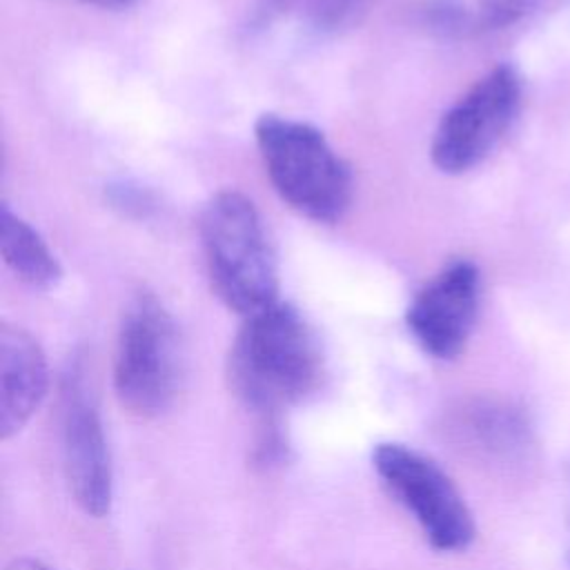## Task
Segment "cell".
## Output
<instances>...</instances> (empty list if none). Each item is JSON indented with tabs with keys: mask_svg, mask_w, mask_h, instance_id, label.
Returning a JSON list of instances; mask_svg holds the SVG:
<instances>
[{
	"mask_svg": "<svg viewBox=\"0 0 570 570\" xmlns=\"http://www.w3.org/2000/svg\"><path fill=\"white\" fill-rule=\"evenodd\" d=\"M325 376V358L312 325L289 303L245 316L227 356L234 396L263 419H276L312 396Z\"/></svg>",
	"mask_w": 570,
	"mask_h": 570,
	"instance_id": "1",
	"label": "cell"
},
{
	"mask_svg": "<svg viewBox=\"0 0 570 570\" xmlns=\"http://www.w3.org/2000/svg\"><path fill=\"white\" fill-rule=\"evenodd\" d=\"M200 240L214 294L236 314L252 316L278 301L276 256L256 205L236 189L209 198Z\"/></svg>",
	"mask_w": 570,
	"mask_h": 570,
	"instance_id": "2",
	"label": "cell"
},
{
	"mask_svg": "<svg viewBox=\"0 0 570 570\" xmlns=\"http://www.w3.org/2000/svg\"><path fill=\"white\" fill-rule=\"evenodd\" d=\"M269 183L298 214L336 223L352 203V171L314 125L263 114L254 125Z\"/></svg>",
	"mask_w": 570,
	"mask_h": 570,
	"instance_id": "3",
	"label": "cell"
},
{
	"mask_svg": "<svg viewBox=\"0 0 570 570\" xmlns=\"http://www.w3.org/2000/svg\"><path fill=\"white\" fill-rule=\"evenodd\" d=\"M183 385V345L174 316L163 301L142 289L122 312L114 390L120 405L138 419H158L176 401Z\"/></svg>",
	"mask_w": 570,
	"mask_h": 570,
	"instance_id": "4",
	"label": "cell"
},
{
	"mask_svg": "<svg viewBox=\"0 0 570 570\" xmlns=\"http://www.w3.org/2000/svg\"><path fill=\"white\" fill-rule=\"evenodd\" d=\"M372 465L434 550L459 552L474 541V517L436 461L410 445L385 441L372 450Z\"/></svg>",
	"mask_w": 570,
	"mask_h": 570,
	"instance_id": "5",
	"label": "cell"
},
{
	"mask_svg": "<svg viewBox=\"0 0 570 570\" xmlns=\"http://www.w3.org/2000/svg\"><path fill=\"white\" fill-rule=\"evenodd\" d=\"M521 82L510 65H499L476 80L439 120L430 154L443 174L476 167L512 125Z\"/></svg>",
	"mask_w": 570,
	"mask_h": 570,
	"instance_id": "6",
	"label": "cell"
},
{
	"mask_svg": "<svg viewBox=\"0 0 570 570\" xmlns=\"http://www.w3.org/2000/svg\"><path fill=\"white\" fill-rule=\"evenodd\" d=\"M62 463L69 490L89 517H105L114 499V468L102 416L85 363L76 358L62 379Z\"/></svg>",
	"mask_w": 570,
	"mask_h": 570,
	"instance_id": "7",
	"label": "cell"
},
{
	"mask_svg": "<svg viewBox=\"0 0 570 570\" xmlns=\"http://www.w3.org/2000/svg\"><path fill=\"white\" fill-rule=\"evenodd\" d=\"M479 309V269L470 261H452L410 301L405 325L419 347L439 361H452L472 334Z\"/></svg>",
	"mask_w": 570,
	"mask_h": 570,
	"instance_id": "8",
	"label": "cell"
},
{
	"mask_svg": "<svg viewBox=\"0 0 570 570\" xmlns=\"http://www.w3.org/2000/svg\"><path fill=\"white\" fill-rule=\"evenodd\" d=\"M49 387L40 343L22 327L0 325V436L18 434L38 412Z\"/></svg>",
	"mask_w": 570,
	"mask_h": 570,
	"instance_id": "9",
	"label": "cell"
},
{
	"mask_svg": "<svg viewBox=\"0 0 570 570\" xmlns=\"http://www.w3.org/2000/svg\"><path fill=\"white\" fill-rule=\"evenodd\" d=\"M450 430L470 452L494 463H517L532 448V428L525 414L499 399L463 403L452 414Z\"/></svg>",
	"mask_w": 570,
	"mask_h": 570,
	"instance_id": "10",
	"label": "cell"
},
{
	"mask_svg": "<svg viewBox=\"0 0 570 570\" xmlns=\"http://www.w3.org/2000/svg\"><path fill=\"white\" fill-rule=\"evenodd\" d=\"M539 0H425L423 24L445 38H472L510 27L525 18Z\"/></svg>",
	"mask_w": 570,
	"mask_h": 570,
	"instance_id": "11",
	"label": "cell"
},
{
	"mask_svg": "<svg viewBox=\"0 0 570 570\" xmlns=\"http://www.w3.org/2000/svg\"><path fill=\"white\" fill-rule=\"evenodd\" d=\"M0 249L7 267L33 289H51L62 278V267L45 238L9 205L0 212Z\"/></svg>",
	"mask_w": 570,
	"mask_h": 570,
	"instance_id": "12",
	"label": "cell"
},
{
	"mask_svg": "<svg viewBox=\"0 0 570 570\" xmlns=\"http://www.w3.org/2000/svg\"><path fill=\"white\" fill-rule=\"evenodd\" d=\"M372 0H269L267 13H294L316 31L352 24Z\"/></svg>",
	"mask_w": 570,
	"mask_h": 570,
	"instance_id": "13",
	"label": "cell"
},
{
	"mask_svg": "<svg viewBox=\"0 0 570 570\" xmlns=\"http://www.w3.org/2000/svg\"><path fill=\"white\" fill-rule=\"evenodd\" d=\"M7 570H56L36 557H20L7 566Z\"/></svg>",
	"mask_w": 570,
	"mask_h": 570,
	"instance_id": "14",
	"label": "cell"
},
{
	"mask_svg": "<svg viewBox=\"0 0 570 570\" xmlns=\"http://www.w3.org/2000/svg\"><path fill=\"white\" fill-rule=\"evenodd\" d=\"M87 2L98 4V7H125V4H129L134 0H87Z\"/></svg>",
	"mask_w": 570,
	"mask_h": 570,
	"instance_id": "15",
	"label": "cell"
}]
</instances>
